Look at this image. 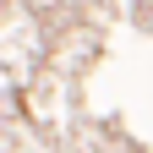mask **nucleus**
<instances>
[]
</instances>
